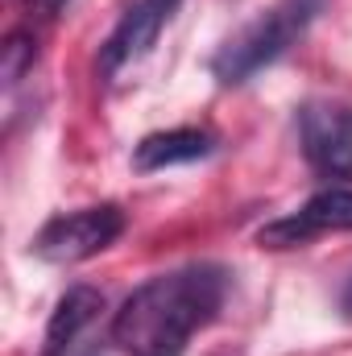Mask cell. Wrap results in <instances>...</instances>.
I'll return each instance as SVG.
<instances>
[{
    "mask_svg": "<svg viewBox=\"0 0 352 356\" xmlns=\"http://www.w3.org/2000/svg\"><path fill=\"white\" fill-rule=\"evenodd\" d=\"M228 298L220 266H182L137 286L112 315V344L125 356H182Z\"/></svg>",
    "mask_w": 352,
    "mask_h": 356,
    "instance_id": "6da1fadb",
    "label": "cell"
},
{
    "mask_svg": "<svg viewBox=\"0 0 352 356\" xmlns=\"http://www.w3.org/2000/svg\"><path fill=\"white\" fill-rule=\"evenodd\" d=\"M323 0H278L269 13H262L257 21H249L241 33H232L220 54L211 58V75L224 88H237L245 79H253L262 67H269L273 58H282L319 17Z\"/></svg>",
    "mask_w": 352,
    "mask_h": 356,
    "instance_id": "7a4b0ae2",
    "label": "cell"
},
{
    "mask_svg": "<svg viewBox=\"0 0 352 356\" xmlns=\"http://www.w3.org/2000/svg\"><path fill=\"white\" fill-rule=\"evenodd\" d=\"M120 232H125V211L116 203H99V207L54 216L33 236V253L50 266H75V261H88L95 253H104Z\"/></svg>",
    "mask_w": 352,
    "mask_h": 356,
    "instance_id": "3957f363",
    "label": "cell"
},
{
    "mask_svg": "<svg viewBox=\"0 0 352 356\" xmlns=\"http://www.w3.org/2000/svg\"><path fill=\"white\" fill-rule=\"evenodd\" d=\"M298 141L303 158L315 175L349 178L352 175V108L336 99H307L298 108Z\"/></svg>",
    "mask_w": 352,
    "mask_h": 356,
    "instance_id": "277c9868",
    "label": "cell"
},
{
    "mask_svg": "<svg viewBox=\"0 0 352 356\" xmlns=\"http://www.w3.org/2000/svg\"><path fill=\"white\" fill-rule=\"evenodd\" d=\"M175 8H178V0H137V4L116 21V29H112L108 42H104V50H99V75L112 79V75H120L125 67L141 63V58L158 46V38H162L166 21L175 17Z\"/></svg>",
    "mask_w": 352,
    "mask_h": 356,
    "instance_id": "5b68a950",
    "label": "cell"
},
{
    "mask_svg": "<svg viewBox=\"0 0 352 356\" xmlns=\"http://www.w3.org/2000/svg\"><path fill=\"white\" fill-rule=\"evenodd\" d=\"M319 232H352V186H328V191L311 195L294 216L265 224L257 241L269 249H290Z\"/></svg>",
    "mask_w": 352,
    "mask_h": 356,
    "instance_id": "8992f818",
    "label": "cell"
},
{
    "mask_svg": "<svg viewBox=\"0 0 352 356\" xmlns=\"http://www.w3.org/2000/svg\"><path fill=\"white\" fill-rule=\"evenodd\" d=\"M104 311V294L91 286H71L46 327V344L42 356H104L99 336H95V319Z\"/></svg>",
    "mask_w": 352,
    "mask_h": 356,
    "instance_id": "52a82bcc",
    "label": "cell"
},
{
    "mask_svg": "<svg viewBox=\"0 0 352 356\" xmlns=\"http://www.w3.org/2000/svg\"><path fill=\"white\" fill-rule=\"evenodd\" d=\"M216 149V137L203 129H170V133H150L137 141L133 149V170L150 175V170H166V166H186L199 162Z\"/></svg>",
    "mask_w": 352,
    "mask_h": 356,
    "instance_id": "ba28073f",
    "label": "cell"
},
{
    "mask_svg": "<svg viewBox=\"0 0 352 356\" xmlns=\"http://www.w3.org/2000/svg\"><path fill=\"white\" fill-rule=\"evenodd\" d=\"M33 63H38V38H33V33H25V29H17V33L4 42V63H0L4 83H8V88H17V83L33 71Z\"/></svg>",
    "mask_w": 352,
    "mask_h": 356,
    "instance_id": "9c48e42d",
    "label": "cell"
},
{
    "mask_svg": "<svg viewBox=\"0 0 352 356\" xmlns=\"http://www.w3.org/2000/svg\"><path fill=\"white\" fill-rule=\"evenodd\" d=\"M25 4H29V13H38V17H63L71 0H25Z\"/></svg>",
    "mask_w": 352,
    "mask_h": 356,
    "instance_id": "30bf717a",
    "label": "cell"
},
{
    "mask_svg": "<svg viewBox=\"0 0 352 356\" xmlns=\"http://www.w3.org/2000/svg\"><path fill=\"white\" fill-rule=\"evenodd\" d=\"M344 311H349V315H352V286H349V290H344Z\"/></svg>",
    "mask_w": 352,
    "mask_h": 356,
    "instance_id": "8fae6325",
    "label": "cell"
}]
</instances>
